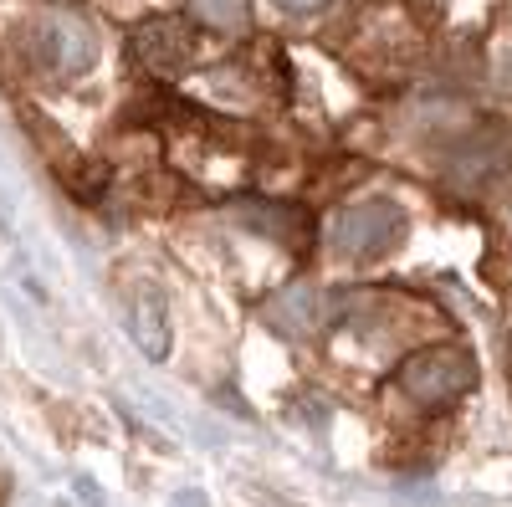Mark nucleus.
<instances>
[{
  "label": "nucleus",
  "instance_id": "obj_1",
  "mask_svg": "<svg viewBox=\"0 0 512 507\" xmlns=\"http://www.w3.org/2000/svg\"><path fill=\"white\" fill-rule=\"evenodd\" d=\"M395 379H400V395L415 410H446V405H456L466 390H472L477 364H472V354L456 349V344H431V349L410 354Z\"/></svg>",
  "mask_w": 512,
  "mask_h": 507
},
{
  "label": "nucleus",
  "instance_id": "obj_5",
  "mask_svg": "<svg viewBox=\"0 0 512 507\" xmlns=\"http://www.w3.org/2000/svg\"><path fill=\"white\" fill-rule=\"evenodd\" d=\"M262 323L277 333V338H313L318 323H323V298H318V287L308 282H287L282 292H272V298L262 303Z\"/></svg>",
  "mask_w": 512,
  "mask_h": 507
},
{
  "label": "nucleus",
  "instance_id": "obj_2",
  "mask_svg": "<svg viewBox=\"0 0 512 507\" xmlns=\"http://www.w3.org/2000/svg\"><path fill=\"white\" fill-rule=\"evenodd\" d=\"M328 241L344 262H374V257H390V251L405 241V210L395 200H364L338 210Z\"/></svg>",
  "mask_w": 512,
  "mask_h": 507
},
{
  "label": "nucleus",
  "instance_id": "obj_3",
  "mask_svg": "<svg viewBox=\"0 0 512 507\" xmlns=\"http://www.w3.org/2000/svg\"><path fill=\"white\" fill-rule=\"evenodd\" d=\"M31 52L52 77H77L98 57V31L88 26V16H77L67 6L41 11L36 26H31Z\"/></svg>",
  "mask_w": 512,
  "mask_h": 507
},
{
  "label": "nucleus",
  "instance_id": "obj_8",
  "mask_svg": "<svg viewBox=\"0 0 512 507\" xmlns=\"http://www.w3.org/2000/svg\"><path fill=\"white\" fill-rule=\"evenodd\" d=\"M185 11L195 26L221 31V36H241L251 26V0H185Z\"/></svg>",
  "mask_w": 512,
  "mask_h": 507
},
{
  "label": "nucleus",
  "instance_id": "obj_4",
  "mask_svg": "<svg viewBox=\"0 0 512 507\" xmlns=\"http://www.w3.org/2000/svg\"><path fill=\"white\" fill-rule=\"evenodd\" d=\"M190 52H195V36L180 16H154V21L134 26V36H128V57L149 77H180L190 67Z\"/></svg>",
  "mask_w": 512,
  "mask_h": 507
},
{
  "label": "nucleus",
  "instance_id": "obj_7",
  "mask_svg": "<svg viewBox=\"0 0 512 507\" xmlns=\"http://www.w3.org/2000/svg\"><path fill=\"white\" fill-rule=\"evenodd\" d=\"M236 216L251 226V231H262L282 246H308V216L303 210H292V205H267V200H241L236 205Z\"/></svg>",
  "mask_w": 512,
  "mask_h": 507
},
{
  "label": "nucleus",
  "instance_id": "obj_9",
  "mask_svg": "<svg viewBox=\"0 0 512 507\" xmlns=\"http://www.w3.org/2000/svg\"><path fill=\"white\" fill-rule=\"evenodd\" d=\"M282 11H297V16H313V11H323V6H333V0H277Z\"/></svg>",
  "mask_w": 512,
  "mask_h": 507
},
{
  "label": "nucleus",
  "instance_id": "obj_6",
  "mask_svg": "<svg viewBox=\"0 0 512 507\" xmlns=\"http://www.w3.org/2000/svg\"><path fill=\"white\" fill-rule=\"evenodd\" d=\"M123 318H128V338H134L149 359L169 354V308H164L159 287L139 282L134 292H128V303H123Z\"/></svg>",
  "mask_w": 512,
  "mask_h": 507
}]
</instances>
